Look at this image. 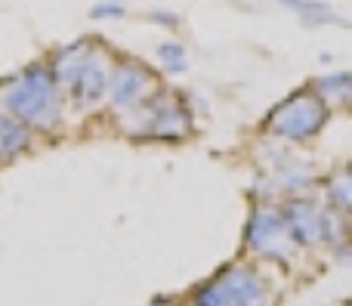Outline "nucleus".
I'll list each match as a JSON object with an SVG mask.
<instances>
[{
	"instance_id": "1",
	"label": "nucleus",
	"mask_w": 352,
	"mask_h": 306,
	"mask_svg": "<svg viewBox=\"0 0 352 306\" xmlns=\"http://www.w3.org/2000/svg\"><path fill=\"white\" fill-rule=\"evenodd\" d=\"M0 115H12L34 133H56L62 124V87L47 62L0 80Z\"/></svg>"
},
{
	"instance_id": "2",
	"label": "nucleus",
	"mask_w": 352,
	"mask_h": 306,
	"mask_svg": "<svg viewBox=\"0 0 352 306\" xmlns=\"http://www.w3.org/2000/svg\"><path fill=\"white\" fill-rule=\"evenodd\" d=\"M331 121V109L324 99L312 90V84L287 93L266 118H263V133L269 140H278L285 146H306L312 142Z\"/></svg>"
},
{
	"instance_id": "3",
	"label": "nucleus",
	"mask_w": 352,
	"mask_h": 306,
	"mask_svg": "<svg viewBox=\"0 0 352 306\" xmlns=\"http://www.w3.org/2000/svg\"><path fill=\"white\" fill-rule=\"evenodd\" d=\"M244 245L250 254H260L266 260H278L287 263L291 254L297 251V241L291 239L285 210L278 201H256L250 210L248 229H244Z\"/></svg>"
},
{
	"instance_id": "4",
	"label": "nucleus",
	"mask_w": 352,
	"mask_h": 306,
	"mask_svg": "<svg viewBox=\"0 0 352 306\" xmlns=\"http://www.w3.org/2000/svg\"><path fill=\"white\" fill-rule=\"evenodd\" d=\"M158 78L148 72L142 62L136 59H121L111 68V80H109V93H105V105L115 111L118 118L127 111L140 109L155 90H158Z\"/></svg>"
},
{
	"instance_id": "5",
	"label": "nucleus",
	"mask_w": 352,
	"mask_h": 306,
	"mask_svg": "<svg viewBox=\"0 0 352 306\" xmlns=\"http://www.w3.org/2000/svg\"><path fill=\"white\" fill-rule=\"evenodd\" d=\"M111 62L109 50L102 43H93L90 41V50H87L84 62H80L78 74H74L72 87H68V96H72V105L80 111H93L96 105L105 102V93H109V80H111Z\"/></svg>"
},
{
	"instance_id": "6",
	"label": "nucleus",
	"mask_w": 352,
	"mask_h": 306,
	"mask_svg": "<svg viewBox=\"0 0 352 306\" xmlns=\"http://www.w3.org/2000/svg\"><path fill=\"white\" fill-rule=\"evenodd\" d=\"M155 111H152V124H148V136L146 140H161V142H182L192 136L195 130V118L192 109L182 102L176 93L167 90H155Z\"/></svg>"
},
{
	"instance_id": "7",
	"label": "nucleus",
	"mask_w": 352,
	"mask_h": 306,
	"mask_svg": "<svg viewBox=\"0 0 352 306\" xmlns=\"http://www.w3.org/2000/svg\"><path fill=\"white\" fill-rule=\"evenodd\" d=\"M281 210H285L287 229H291V239L297 241V248L324 245V201H316L312 195L285 198Z\"/></svg>"
},
{
	"instance_id": "8",
	"label": "nucleus",
	"mask_w": 352,
	"mask_h": 306,
	"mask_svg": "<svg viewBox=\"0 0 352 306\" xmlns=\"http://www.w3.org/2000/svg\"><path fill=\"white\" fill-rule=\"evenodd\" d=\"M219 282L232 291L238 306H269V288L260 278V272L250 266H229L219 272Z\"/></svg>"
},
{
	"instance_id": "9",
	"label": "nucleus",
	"mask_w": 352,
	"mask_h": 306,
	"mask_svg": "<svg viewBox=\"0 0 352 306\" xmlns=\"http://www.w3.org/2000/svg\"><path fill=\"white\" fill-rule=\"evenodd\" d=\"M312 90L324 99L331 111H352V72H334V74H322L312 80Z\"/></svg>"
},
{
	"instance_id": "10",
	"label": "nucleus",
	"mask_w": 352,
	"mask_h": 306,
	"mask_svg": "<svg viewBox=\"0 0 352 306\" xmlns=\"http://www.w3.org/2000/svg\"><path fill=\"white\" fill-rule=\"evenodd\" d=\"M34 130L12 115H0V161H16L22 152H28Z\"/></svg>"
},
{
	"instance_id": "11",
	"label": "nucleus",
	"mask_w": 352,
	"mask_h": 306,
	"mask_svg": "<svg viewBox=\"0 0 352 306\" xmlns=\"http://www.w3.org/2000/svg\"><path fill=\"white\" fill-rule=\"evenodd\" d=\"M322 195L324 204L352 217V164H340L334 173L322 179Z\"/></svg>"
},
{
	"instance_id": "12",
	"label": "nucleus",
	"mask_w": 352,
	"mask_h": 306,
	"mask_svg": "<svg viewBox=\"0 0 352 306\" xmlns=\"http://www.w3.org/2000/svg\"><path fill=\"white\" fill-rule=\"evenodd\" d=\"M87 50H90V41H78V43H72V47H62L59 53H56V59H53V65H50V68H53L56 84L62 87V93L72 87V80H74V74H78L80 62H84Z\"/></svg>"
},
{
	"instance_id": "13",
	"label": "nucleus",
	"mask_w": 352,
	"mask_h": 306,
	"mask_svg": "<svg viewBox=\"0 0 352 306\" xmlns=\"http://www.w3.org/2000/svg\"><path fill=\"white\" fill-rule=\"evenodd\" d=\"M324 245H331L337 254L352 251V223L343 210L324 204Z\"/></svg>"
},
{
	"instance_id": "14",
	"label": "nucleus",
	"mask_w": 352,
	"mask_h": 306,
	"mask_svg": "<svg viewBox=\"0 0 352 306\" xmlns=\"http://www.w3.org/2000/svg\"><path fill=\"white\" fill-rule=\"evenodd\" d=\"M281 6L294 10L306 25H312V28H322V25H334L337 19H340V16L334 12V6H328L324 0H281Z\"/></svg>"
},
{
	"instance_id": "15",
	"label": "nucleus",
	"mask_w": 352,
	"mask_h": 306,
	"mask_svg": "<svg viewBox=\"0 0 352 306\" xmlns=\"http://www.w3.org/2000/svg\"><path fill=\"white\" fill-rule=\"evenodd\" d=\"M158 62L167 74H186L188 53L179 41H164V43H158Z\"/></svg>"
},
{
	"instance_id": "16",
	"label": "nucleus",
	"mask_w": 352,
	"mask_h": 306,
	"mask_svg": "<svg viewBox=\"0 0 352 306\" xmlns=\"http://www.w3.org/2000/svg\"><path fill=\"white\" fill-rule=\"evenodd\" d=\"M198 306H238V300L232 297V291L219 278H213L210 285H204L198 291Z\"/></svg>"
},
{
	"instance_id": "17",
	"label": "nucleus",
	"mask_w": 352,
	"mask_h": 306,
	"mask_svg": "<svg viewBox=\"0 0 352 306\" xmlns=\"http://www.w3.org/2000/svg\"><path fill=\"white\" fill-rule=\"evenodd\" d=\"M124 12H127V10H124L121 0H99V3H93L90 16L102 22V19H121Z\"/></svg>"
},
{
	"instance_id": "18",
	"label": "nucleus",
	"mask_w": 352,
	"mask_h": 306,
	"mask_svg": "<svg viewBox=\"0 0 352 306\" xmlns=\"http://www.w3.org/2000/svg\"><path fill=\"white\" fill-rule=\"evenodd\" d=\"M152 22H158L161 28H179V16L170 10H155L152 12Z\"/></svg>"
},
{
	"instance_id": "19",
	"label": "nucleus",
	"mask_w": 352,
	"mask_h": 306,
	"mask_svg": "<svg viewBox=\"0 0 352 306\" xmlns=\"http://www.w3.org/2000/svg\"><path fill=\"white\" fill-rule=\"evenodd\" d=\"M155 306H167V303H155Z\"/></svg>"
},
{
	"instance_id": "20",
	"label": "nucleus",
	"mask_w": 352,
	"mask_h": 306,
	"mask_svg": "<svg viewBox=\"0 0 352 306\" xmlns=\"http://www.w3.org/2000/svg\"><path fill=\"white\" fill-rule=\"evenodd\" d=\"M195 306H198V303H195Z\"/></svg>"
}]
</instances>
